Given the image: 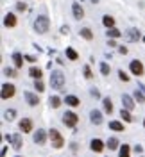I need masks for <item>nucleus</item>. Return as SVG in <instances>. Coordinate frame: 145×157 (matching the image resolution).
Wrapping results in <instances>:
<instances>
[{
    "instance_id": "obj_1",
    "label": "nucleus",
    "mask_w": 145,
    "mask_h": 157,
    "mask_svg": "<svg viewBox=\"0 0 145 157\" xmlns=\"http://www.w3.org/2000/svg\"><path fill=\"white\" fill-rule=\"evenodd\" d=\"M50 86H52L54 89H63L65 88V75H63V71L54 70V71L50 73Z\"/></svg>"
},
{
    "instance_id": "obj_2",
    "label": "nucleus",
    "mask_w": 145,
    "mask_h": 157,
    "mask_svg": "<svg viewBox=\"0 0 145 157\" xmlns=\"http://www.w3.org/2000/svg\"><path fill=\"white\" fill-rule=\"evenodd\" d=\"M48 27H50V20L45 14H41V16H38V18L34 20V30L38 34H45L48 30Z\"/></svg>"
},
{
    "instance_id": "obj_3",
    "label": "nucleus",
    "mask_w": 145,
    "mask_h": 157,
    "mask_svg": "<svg viewBox=\"0 0 145 157\" xmlns=\"http://www.w3.org/2000/svg\"><path fill=\"white\" fill-rule=\"evenodd\" d=\"M48 136H50V141H52V147H54V148H63V145H65V139H63V136L59 134L58 128H50Z\"/></svg>"
},
{
    "instance_id": "obj_4",
    "label": "nucleus",
    "mask_w": 145,
    "mask_h": 157,
    "mask_svg": "<svg viewBox=\"0 0 145 157\" xmlns=\"http://www.w3.org/2000/svg\"><path fill=\"white\" fill-rule=\"evenodd\" d=\"M77 121H79V116L75 114V113H72V111H66L65 114H63V123L66 125V127H75L77 125Z\"/></svg>"
},
{
    "instance_id": "obj_5",
    "label": "nucleus",
    "mask_w": 145,
    "mask_h": 157,
    "mask_svg": "<svg viewBox=\"0 0 145 157\" xmlns=\"http://www.w3.org/2000/svg\"><path fill=\"white\" fill-rule=\"evenodd\" d=\"M129 68H131V71L135 73L136 77H142V75H143V64H142L140 61H131Z\"/></svg>"
},
{
    "instance_id": "obj_6",
    "label": "nucleus",
    "mask_w": 145,
    "mask_h": 157,
    "mask_svg": "<svg viewBox=\"0 0 145 157\" xmlns=\"http://www.w3.org/2000/svg\"><path fill=\"white\" fill-rule=\"evenodd\" d=\"M14 86L13 84H2V98L4 100H7V98H11L13 95H14Z\"/></svg>"
},
{
    "instance_id": "obj_7",
    "label": "nucleus",
    "mask_w": 145,
    "mask_h": 157,
    "mask_svg": "<svg viewBox=\"0 0 145 157\" xmlns=\"http://www.w3.org/2000/svg\"><path fill=\"white\" fill-rule=\"evenodd\" d=\"M6 139H7L9 143H13V148H14V150H20V148H22V145H23V143H22V136H20V134H14V136H6Z\"/></svg>"
},
{
    "instance_id": "obj_8",
    "label": "nucleus",
    "mask_w": 145,
    "mask_h": 157,
    "mask_svg": "<svg viewBox=\"0 0 145 157\" xmlns=\"http://www.w3.org/2000/svg\"><path fill=\"white\" fill-rule=\"evenodd\" d=\"M32 139H34V143H38V145H45V141H47V134H45V130L38 128V130L34 132Z\"/></svg>"
},
{
    "instance_id": "obj_9",
    "label": "nucleus",
    "mask_w": 145,
    "mask_h": 157,
    "mask_svg": "<svg viewBox=\"0 0 145 157\" xmlns=\"http://www.w3.org/2000/svg\"><path fill=\"white\" fill-rule=\"evenodd\" d=\"M140 38H142V36H140V30H138V29H129V30H126V39L129 41V43L138 41Z\"/></svg>"
},
{
    "instance_id": "obj_10",
    "label": "nucleus",
    "mask_w": 145,
    "mask_h": 157,
    "mask_svg": "<svg viewBox=\"0 0 145 157\" xmlns=\"http://www.w3.org/2000/svg\"><path fill=\"white\" fill-rule=\"evenodd\" d=\"M20 130H22L23 134H29V132H32V121H30L29 118H23V120L20 121Z\"/></svg>"
},
{
    "instance_id": "obj_11",
    "label": "nucleus",
    "mask_w": 145,
    "mask_h": 157,
    "mask_svg": "<svg viewBox=\"0 0 145 157\" xmlns=\"http://www.w3.org/2000/svg\"><path fill=\"white\" fill-rule=\"evenodd\" d=\"M23 97H25V100H27V104H29V105H32V107L39 104L38 95H34V93H30V91H25V93H23Z\"/></svg>"
},
{
    "instance_id": "obj_12",
    "label": "nucleus",
    "mask_w": 145,
    "mask_h": 157,
    "mask_svg": "<svg viewBox=\"0 0 145 157\" xmlns=\"http://www.w3.org/2000/svg\"><path fill=\"white\" fill-rule=\"evenodd\" d=\"M72 14H74V18L75 20H81V18H84V9L81 7V4H74L72 6Z\"/></svg>"
},
{
    "instance_id": "obj_13",
    "label": "nucleus",
    "mask_w": 145,
    "mask_h": 157,
    "mask_svg": "<svg viewBox=\"0 0 145 157\" xmlns=\"http://www.w3.org/2000/svg\"><path fill=\"white\" fill-rule=\"evenodd\" d=\"M90 120H91L93 125H100V123H102V113L97 111V109H93V111L90 113Z\"/></svg>"
},
{
    "instance_id": "obj_14",
    "label": "nucleus",
    "mask_w": 145,
    "mask_h": 157,
    "mask_svg": "<svg viewBox=\"0 0 145 157\" xmlns=\"http://www.w3.org/2000/svg\"><path fill=\"white\" fill-rule=\"evenodd\" d=\"M122 107L127 109V111H133L135 109V102L129 95H122Z\"/></svg>"
},
{
    "instance_id": "obj_15",
    "label": "nucleus",
    "mask_w": 145,
    "mask_h": 157,
    "mask_svg": "<svg viewBox=\"0 0 145 157\" xmlns=\"http://www.w3.org/2000/svg\"><path fill=\"white\" fill-rule=\"evenodd\" d=\"M4 25H6V27H14V25H16V16H14L13 13H7V14L4 16Z\"/></svg>"
},
{
    "instance_id": "obj_16",
    "label": "nucleus",
    "mask_w": 145,
    "mask_h": 157,
    "mask_svg": "<svg viewBox=\"0 0 145 157\" xmlns=\"http://www.w3.org/2000/svg\"><path fill=\"white\" fill-rule=\"evenodd\" d=\"M104 147H106V145H104L100 139H91V143H90V148H91L93 152H102Z\"/></svg>"
},
{
    "instance_id": "obj_17",
    "label": "nucleus",
    "mask_w": 145,
    "mask_h": 157,
    "mask_svg": "<svg viewBox=\"0 0 145 157\" xmlns=\"http://www.w3.org/2000/svg\"><path fill=\"white\" fill-rule=\"evenodd\" d=\"M23 59L25 57H22L20 52H14V54H13V63H14L16 68H22V66H23Z\"/></svg>"
},
{
    "instance_id": "obj_18",
    "label": "nucleus",
    "mask_w": 145,
    "mask_h": 157,
    "mask_svg": "<svg viewBox=\"0 0 145 157\" xmlns=\"http://www.w3.org/2000/svg\"><path fill=\"white\" fill-rule=\"evenodd\" d=\"M65 102H66V105H70V107H77L79 104V98L74 97V95H66V98H65Z\"/></svg>"
},
{
    "instance_id": "obj_19",
    "label": "nucleus",
    "mask_w": 145,
    "mask_h": 157,
    "mask_svg": "<svg viewBox=\"0 0 145 157\" xmlns=\"http://www.w3.org/2000/svg\"><path fill=\"white\" fill-rule=\"evenodd\" d=\"M109 128H111V130H115V132H124V130H126L124 125H122L120 121H109Z\"/></svg>"
},
{
    "instance_id": "obj_20",
    "label": "nucleus",
    "mask_w": 145,
    "mask_h": 157,
    "mask_svg": "<svg viewBox=\"0 0 145 157\" xmlns=\"http://www.w3.org/2000/svg\"><path fill=\"white\" fill-rule=\"evenodd\" d=\"M79 34H81V38L88 39V41H90V39H93V32H91V30L88 29V27H84V29H81V30H79Z\"/></svg>"
},
{
    "instance_id": "obj_21",
    "label": "nucleus",
    "mask_w": 145,
    "mask_h": 157,
    "mask_svg": "<svg viewBox=\"0 0 145 157\" xmlns=\"http://www.w3.org/2000/svg\"><path fill=\"white\" fill-rule=\"evenodd\" d=\"M102 23L106 25L107 29H113V25H115V18H113V16H109V14H106V16L102 18Z\"/></svg>"
},
{
    "instance_id": "obj_22",
    "label": "nucleus",
    "mask_w": 145,
    "mask_h": 157,
    "mask_svg": "<svg viewBox=\"0 0 145 157\" xmlns=\"http://www.w3.org/2000/svg\"><path fill=\"white\" fill-rule=\"evenodd\" d=\"M135 100L138 102V104H143L145 102V93L142 91V89H136L135 91Z\"/></svg>"
},
{
    "instance_id": "obj_23",
    "label": "nucleus",
    "mask_w": 145,
    "mask_h": 157,
    "mask_svg": "<svg viewBox=\"0 0 145 157\" xmlns=\"http://www.w3.org/2000/svg\"><path fill=\"white\" fill-rule=\"evenodd\" d=\"M118 154H120V157H129L131 155V148H129V145H122L120 150H118Z\"/></svg>"
},
{
    "instance_id": "obj_24",
    "label": "nucleus",
    "mask_w": 145,
    "mask_h": 157,
    "mask_svg": "<svg viewBox=\"0 0 145 157\" xmlns=\"http://www.w3.org/2000/svg\"><path fill=\"white\" fill-rule=\"evenodd\" d=\"M29 75H30V77H34L36 80H39L43 73H41V70H39V68H34V66H32V68L29 70Z\"/></svg>"
},
{
    "instance_id": "obj_25",
    "label": "nucleus",
    "mask_w": 145,
    "mask_h": 157,
    "mask_svg": "<svg viewBox=\"0 0 145 157\" xmlns=\"http://www.w3.org/2000/svg\"><path fill=\"white\" fill-rule=\"evenodd\" d=\"M106 34H107V38H120V36H122V32L118 29H115V27H113V29H107Z\"/></svg>"
},
{
    "instance_id": "obj_26",
    "label": "nucleus",
    "mask_w": 145,
    "mask_h": 157,
    "mask_svg": "<svg viewBox=\"0 0 145 157\" xmlns=\"http://www.w3.org/2000/svg\"><path fill=\"white\" fill-rule=\"evenodd\" d=\"M102 104H104V111L111 114V113H113V104H111V98H104V100H102Z\"/></svg>"
},
{
    "instance_id": "obj_27",
    "label": "nucleus",
    "mask_w": 145,
    "mask_h": 157,
    "mask_svg": "<svg viewBox=\"0 0 145 157\" xmlns=\"http://www.w3.org/2000/svg\"><path fill=\"white\" fill-rule=\"evenodd\" d=\"M106 147L109 148V150H116V148H118V139H116V137H109Z\"/></svg>"
},
{
    "instance_id": "obj_28",
    "label": "nucleus",
    "mask_w": 145,
    "mask_h": 157,
    "mask_svg": "<svg viewBox=\"0 0 145 157\" xmlns=\"http://www.w3.org/2000/svg\"><path fill=\"white\" fill-rule=\"evenodd\" d=\"M66 57L70 59V61H77L79 56H77V52H75L74 48H70V47H68V48H66Z\"/></svg>"
},
{
    "instance_id": "obj_29",
    "label": "nucleus",
    "mask_w": 145,
    "mask_h": 157,
    "mask_svg": "<svg viewBox=\"0 0 145 157\" xmlns=\"http://www.w3.org/2000/svg\"><path fill=\"white\" fill-rule=\"evenodd\" d=\"M4 118L9 120V121H13V120L16 118V111H14V109H7V111L4 113Z\"/></svg>"
},
{
    "instance_id": "obj_30",
    "label": "nucleus",
    "mask_w": 145,
    "mask_h": 157,
    "mask_svg": "<svg viewBox=\"0 0 145 157\" xmlns=\"http://www.w3.org/2000/svg\"><path fill=\"white\" fill-rule=\"evenodd\" d=\"M120 116L124 118L126 121H133V116H131V113H129L127 109H124V107H122V111H120Z\"/></svg>"
},
{
    "instance_id": "obj_31",
    "label": "nucleus",
    "mask_w": 145,
    "mask_h": 157,
    "mask_svg": "<svg viewBox=\"0 0 145 157\" xmlns=\"http://www.w3.org/2000/svg\"><path fill=\"white\" fill-rule=\"evenodd\" d=\"M50 105L54 109H58L59 105H61V98L59 97H50Z\"/></svg>"
},
{
    "instance_id": "obj_32",
    "label": "nucleus",
    "mask_w": 145,
    "mask_h": 157,
    "mask_svg": "<svg viewBox=\"0 0 145 157\" xmlns=\"http://www.w3.org/2000/svg\"><path fill=\"white\" fill-rule=\"evenodd\" d=\"M100 71H102V75H109V64L107 63H100Z\"/></svg>"
},
{
    "instance_id": "obj_33",
    "label": "nucleus",
    "mask_w": 145,
    "mask_h": 157,
    "mask_svg": "<svg viewBox=\"0 0 145 157\" xmlns=\"http://www.w3.org/2000/svg\"><path fill=\"white\" fill-rule=\"evenodd\" d=\"M83 71H84V77H86V78H91V77H93V73H91V68H90L88 64L84 66V68H83Z\"/></svg>"
},
{
    "instance_id": "obj_34",
    "label": "nucleus",
    "mask_w": 145,
    "mask_h": 157,
    "mask_svg": "<svg viewBox=\"0 0 145 157\" xmlns=\"http://www.w3.org/2000/svg\"><path fill=\"white\" fill-rule=\"evenodd\" d=\"M4 73L6 75H9V77H16L18 73H16V70H13V68H4Z\"/></svg>"
},
{
    "instance_id": "obj_35",
    "label": "nucleus",
    "mask_w": 145,
    "mask_h": 157,
    "mask_svg": "<svg viewBox=\"0 0 145 157\" xmlns=\"http://www.w3.org/2000/svg\"><path fill=\"white\" fill-rule=\"evenodd\" d=\"M118 77H120V80H124V82H129V75L124 73V70H120V71H118Z\"/></svg>"
},
{
    "instance_id": "obj_36",
    "label": "nucleus",
    "mask_w": 145,
    "mask_h": 157,
    "mask_svg": "<svg viewBox=\"0 0 145 157\" xmlns=\"http://www.w3.org/2000/svg\"><path fill=\"white\" fill-rule=\"evenodd\" d=\"M34 88H36V91H43L45 86H43V82H41V80H36V82H34Z\"/></svg>"
},
{
    "instance_id": "obj_37",
    "label": "nucleus",
    "mask_w": 145,
    "mask_h": 157,
    "mask_svg": "<svg viewBox=\"0 0 145 157\" xmlns=\"http://www.w3.org/2000/svg\"><path fill=\"white\" fill-rule=\"evenodd\" d=\"M16 9H18V11H25V9H27L25 2H18V4H16Z\"/></svg>"
},
{
    "instance_id": "obj_38",
    "label": "nucleus",
    "mask_w": 145,
    "mask_h": 157,
    "mask_svg": "<svg viewBox=\"0 0 145 157\" xmlns=\"http://www.w3.org/2000/svg\"><path fill=\"white\" fill-rule=\"evenodd\" d=\"M90 93H91V95H93V97H95V98H99V97H100V93H99V91H97L95 88L91 89V91H90Z\"/></svg>"
},
{
    "instance_id": "obj_39",
    "label": "nucleus",
    "mask_w": 145,
    "mask_h": 157,
    "mask_svg": "<svg viewBox=\"0 0 145 157\" xmlns=\"http://www.w3.org/2000/svg\"><path fill=\"white\" fill-rule=\"evenodd\" d=\"M25 61H29V63H34V61H36V57H34V56H25Z\"/></svg>"
},
{
    "instance_id": "obj_40",
    "label": "nucleus",
    "mask_w": 145,
    "mask_h": 157,
    "mask_svg": "<svg viewBox=\"0 0 145 157\" xmlns=\"http://www.w3.org/2000/svg\"><path fill=\"white\" fill-rule=\"evenodd\" d=\"M142 150H143V148L140 147V145H136V147H135V152H136V154H142Z\"/></svg>"
},
{
    "instance_id": "obj_41",
    "label": "nucleus",
    "mask_w": 145,
    "mask_h": 157,
    "mask_svg": "<svg viewBox=\"0 0 145 157\" xmlns=\"http://www.w3.org/2000/svg\"><path fill=\"white\" fill-rule=\"evenodd\" d=\"M61 32H63V34H68V25H63V27H61Z\"/></svg>"
},
{
    "instance_id": "obj_42",
    "label": "nucleus",
    "mask_w": 145,
    "mask_h": 157,
    "mask_svg": "<svg viewBox=\"0 0 145 157\" xmlns=\"http://www.w3.org/2000/svg\"><path fill=\"white\" fill-rule=\"evenodd\" d=\"M118 50H120V54H127V48H126V47H120Z\"/></svg>"
},
{
    "instance_id": "obj_43",
    "label": "nucleus",
    "mask_w": 145,
    "mask_h": 157,
    "mask_svg": "<svg viewBox=\"0 0 145 157\" xmlns=\"http://www.w3.org/2000/svg\"><path fill=\"white\" fill-rule=\"evenodd\" d=\"M91 2H93V4H97V2H99V0H91Z\"/></svg>"
},
{
    "instance_id": "obj_44",
    "label": "nucleus",
    "mask_w": 145,
    "mask_h": 157,
    "mask_svg": "<svg viewBox=\"0 0 145 157\" xmlns=\"http://www.w3.org/2000/svg\"><path fill=\"white\" fill-rule=\"evenodd\" d=\"M143 125H145V120H143Z\"/></svg>"
},
{
    "instance_id": "obj_45",
    "label": "nucleus",
    "mask_w": 145,
    "mask_h": 157,
    "mask_svg": "<svg viewBox=\"0 0 145 157\" xmlns=\"http://www.w3.org/2000/svg\"><path fill=\"white\" fill-rule=\"evenodd\" d=\"M16 157H22V155H16Z\"/></svg>"
}]
</instances>
